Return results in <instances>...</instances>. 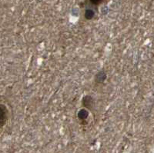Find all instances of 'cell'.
Instances as JSON below:
<instances>
[{
    "label": "cell",
    "mask_w": 154,
    "mask_h": 153,
    "mask_svg": "<svg viewBox=\"0 0 154 153\" xmlns=\"http://www.w3.org/2000/svg\"><path fill=\"white\" fill-rule=\"evenodd\" d=\"M9 119V110L6 106L0 103V129L6 125Z\"/></svg>",
    "instance_id": "6da1fadb"
},
{
    "label": "cell",
    "mask_w": 154,
    "mask_h": 153,
    "mask_svg": "<svg viewBox=\"0 0 154 153\" xmlns=\"http://www.w3.org/2000/svg\"><path fill=\"white\" fill-rule=\"evenodd\" d=\"M77 116H78V118H79V120L84 121L86 120V118H88V116H89V112H88L87 110L86 109H81L80 111L78 112V114H77Z\"/></svg>",
    "instance_id": "7a4b0ae2"
},
{
    "label": "cell",
    "mask_w": 154,
    "mask_h": 153,
    "mask_svg": "<svg viewBox=\"0 0 154 153\" xmlns=\"http://www.w3.org/2000/svg\"><path fill=\"white\" fill-rule=\"evenodd\" d=\"M106 78V75L104 72H99L97 75H96V78H95V81L97 83H100V82H103Z\"/></svg>",
    "instance_id": "3957f363"
},
{
    "label": "cell",
    "mask_w": 154,
    "mask_h": 153,
    "mask_svg": "<svg viewBox=\"0 0 154 153\" xmlns=\"http://www.w3.org/2000/svg\"><path fill=\"white\" fill-rule=\"evenodd\" d=\"M92 104H93V99L90 96H86L82 99V105L86 108H89Z\"/></svg>",
    "instance_id": "277c9868"
},
{
    "label": "cell",
    "mask_w": 154,
    "mask_h": 153,
    "mask_svg": "<svg viewBox=\"0 0 154 153\" xmlns=\"http://www.w3.org/2000/svg\"><path fill=\"white\" fill-rule=\"evenodd\" d=\"M95 12L92 9H86L85 12L84 16L86 19H91L94 17Z\"/></svg>",
    "instance_id": "5b68a950"
}]
</instances>
